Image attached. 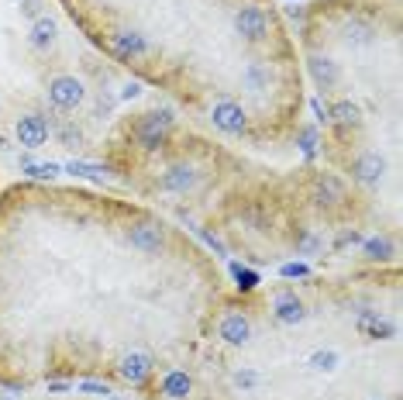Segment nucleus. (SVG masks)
I'll return each mask as SVG.
<instances>
[{"label":"nucleus","mask_w":403,"mask_h":400,"mask_svg":"<svg viewBox=\"0 0 403 400\" xmlns=\"http://www.w3.org/2000/svg\"><path fill=\"white\" fill-rule=\"evenodd\" d=\"M210 121H214V128L224 131V135H241L245 124H248L241 103H234V100H217V103L210 107Z\"/></svg>","instance_id":"1"},{"label":"nucleus","mask_w":403,"mask_h":400,"mask_svg":"<svg viewBox=\"0 0 403 400\" xmlns=\"http://www.w3.org/2000/svg\"><path fill=\"white\" fill-rule=\"evenodd\" d=\"M169 128H173V114H169V110H152V114L142 117V124H138V142H142L145 149H159V145L166 142Z\"/></svg>","instance_id":"2"},{"label":"nucleus","mask_w":403,"mask_h":400,"mask_svg":"<svg viewBox=\"0 0 403 400\" xmlns=\"http://www.w3.org/2000/svg\"><path fill=\"white\" fill-rule=\"evenodd\" d=\"M83 97H87V90H83V83H80L76 76H55V80L49 83V100H52L59 110L80 107Z\"/></svg>","instance_id":"3"},{"label":"nucleus","mask_w":403,"mask_h":400,"mask_svg":"<svg viewBox=\"0 0 403 400\" xmlns=\"http://www.w3.org/2000/svg\"><path fill=\"white\" fill-rule=\"evenodd\" d=\"M234 31H238L245 42H262V38L269 35V17H266V10H259V7H241V10L234 14Z\"/></svg>","instance_id":"4"},{"label":"nucleus","mask_w":403,"mask_h":400,"mask_svg":"<svg viewBox=\"0 0 403 400\" xmlns=\"http://www.w3.org/2000/svg\"><path fill=\"white\" fill-rule=\"evenodd\" d=\"M14 135H17V142H21L24 149H42V145L49 142V124H45V117H38V114H24V117H17Z\"/></svg>","instance_id":"5"},{"label":"nucleus","mask_w":403,"mask_h":400,"mask_svg":"<svg viewBox=\"0 0 403 400\" xmlns=\"http://www.w3.org/2000/svg\"><path fill=\"white\" fill-rule=\"evenodd\" d=\"M107 49H110L117 59H138V56L148 52V42H145V35H138V31H114V35L107 38Z\"/></svg>","instance_id":"6"},{"label":"nucleus","mask_w":403,"mask_h":400,"mask_svg":"<svg viewBox=\"0 0 403 400\" xmlns=\"http://www.w3.org/2000/svg\"><path fill=\"white\" fill-rule=\"evenodd\" d=\"M117 373L131 383V387H142L148 376H152V359L145 352H124L121 362H117Z\"/></svg>","instance_id":"7"},{"label":"nucleus","mask_w":403,"mask_h":400,"mask_svg":"<svg viewBox=\"0 0 403 400\" xmlns=\"http://www.w3.org/2000/svg\"><path fill=\"white\" fill-rule=\"evenodd\" d=\"M217 331H221V338H224L228 345H248V338H252V324H248V317H245L241 310L224 314Z\"/></svg>","instance_id":"8"},{"label":"nucleus","mask_w":403,"mask_h":400,"mask_svg":"<svg viewBox=\"0 0 403 400\" xmlns=\"http://www.w3.org/2000/svg\"><path fill=\"white\" fill-rule=\"evenodd\" d=\"M273 310H276V321H280V324H300L303 317H307L300 297H297L293 290H280V294L273 297Z\"/></svg>","instance_id":"9"},{"label":"nucleus","mask_w":403,"mask_h":400,"mask_svg":"<svg viewBox=\"0 0 403 400\" xmlns=\"http://www.w3.org/2000/svg\"><path fill=\"white\" fill-rule=\"evenodd\" d=\"M355 328H359L362 335H369V338H393V335H397V324H393L390 317H383L379 310H362V314L355 317Z\"/></svg>","instance_id":"10"},{"label":"nucleus","mask_w":403,"mask_h":400,"mask_svg":"<svg viewBox=\"0 0 403 400\" xmlns=\"http://www.w3.org/2000/svg\"><path fill=\"white\" fill-rule=\"evenodd\" d=\"M162 242H166V238H162V228L152 224V221H142V224L131 228V245H135L138 252H159Z\"/></svg>","instance_id":"11"},{"label":"nucleus","mask_w":403,"mask_h":400,"mask_svg":"<svg viewBox=\"0 0 403 400\" xmlns=\"http://www.w3.org/2000/svg\"><path fill=\"white\" fill-rule=\"evenodd\" d=\"M310 73H314V80H317V87L320 90H331L338 80H341V73H338V66L327 59V56H310Z\"/></svg>","instance_id":"12"},{"label":"nucleus","mask_w":403,"mask_h":400,"mask_svg":"<svg viewBox=\"0 0 403 400\" xmlns=\"http://www.w3.org/2000/svg\"><path fill=\"white\" fill-rule=\"evenodd\" d=\"M383 169H386V162H383V156H376V152L359 156V159H355V166H352L355 180H362V183H376V180L383 176Z\"/></svg>","instance_id":"13"},{"label":"nucleus","mask_w":403,"mask_h":400,"mask_svg":"<svg viewBox=\"0 0 403 400\" xmlns=\"http://www.w3.org/2000/svg\"><path fill=\"white\" fill-rule=\"evenodd\" d=\"M327 121H334L341 128H352V124H359V107L352 100H341V103L327 107Z\"/></svg>","instance_id":"14"},{"label":"nucleus","mask_w":403,"mask_h":400,"mask_svg":"<svg viewBox=\"0 0 403 400\" xmlns=\"http://www.w3.org/2000/svg\"><path fill=\"white\" fill-rule=\"evenodd\" d=\"M194 180H197V173H194L190 166H173V169L162 176V187H166V190H187V187H194Z\"/></svg>","instance_id":"15"},{"label":"nucleus","mask_w":403,"mask_h":400,"mask_svg":"<svg viewBox=\"0 0 403 400\" xmlns=\"http://www.w3.org/2000/svg\"><path fill=\"white\" fill-rule=\"evenodd\" d=\"M52 42H55V21L38 17L35 28H31V45H35V49H49Z\"/></svg>","instance_id":"16"},{"label":"nucleus","mask_w":403,"mask_h":400,"mask_svg":"<svg viewBox=\"0 0 403 400\" xmlns=\"http://www.w3.org/2000/svg\"><path fill=\"white\" fill-rule=\"evenodd\" d=\"M317 200H320V203H338V200H345L341 183H338L334 176H317Z\"/></svg>","instance_id":"17"},{"label":"nucleus","mask_w":403,"mask_h":400,"mask_svg":"<svg viewBox=\"0 0 403 400\" xmlns=\"http://www.w3.org/2000/svg\"><path fill=\"white\" fill-rule=\"evenodd\" d=\"M245 83H248L252 94H262V90L269 87V69H266L262 62H248V66H245Z\"/></svg>","instance_id":"18"},{"label":"nucleus","mask_w":403,"mask_h":400,"mask_svg":"<svg viewBox=\"0 0 403 400\" xmlns=\"http://www.w3.org/2000/svg\"><path fill=\"white\" fill-rule=\"evenodd\" d=\"M162 394L173 397V400L187 397V394H190V376H187V373H169V376L162 380Z\"/></svg>","instance_id":"19"},{"label":"nucleus","mask_w":403,"mask_h":400,"mask_svg":"<svg viewBox=\"0 0 403 400\" xmlns=\"http://www.w3.org/2000/svg\"><path fill=\"white\" fill-rule=\"evenodd\" d=\"M21 169H24L28 176H38V180H52V176H59V166H55V162H31L28 156L21 159Z\"/></svg>","instance_id":"20"},{"label":"nucleus","mask_w":403,"mask_h":400,"mask_svg":"<svg viewBox=\"0 0 403 400\" xmlns=\"http://www.w3.org/2000/svg\"><path fill=\"white\" fill-rule=\"evenodd\" d=\"M66 173H73V176H90V180H101L103 173H110L107 166H94V162H69L66 166Z\"/></svg>","instance_id":"21"},{"label":"nucleus","mask_w":403,"mask_h":400,"mask_svg":"<svg viewBox=\"0 0 403 400\" xmlns=\"http://www.w3.org/2000/svg\"><path fill=\"white\" fill-rule=\"evenodd\" d=\"M366 256H369V259H390V256H393V242H386V238H369V242H366Z\"/></svg>","instance_id":"22"},{"label":"nucleus","mask_w":403,"mask_h":400,"mask_svg":"<svg viewBox=\"0 0 403 400\" xmlns=\"http://www.w3.org/2000/svg\"><path fill=\"white\" fill-rule=\"evenodd\" d=\"M338 366V352H317V356H310V369H317V373H331Z\"/></svg>","instance_id":"23"},{"label":"nucleus","mask_w":403,"mask_h":400,"mask_svg":"<svg viewBox=\"0 0 403 400\" xmlns=\"http://www.w3.org/2000/svg\"><path fill=\"white\" fill-rule=\"evenodd\" d=\"M231 273H234V280H238V290H255V287H259V273H252V269H245V266H231Z\"/></svg>","instance_id":"24"},{"label":"nucleus","mask_w":403,"mask_h":400,"mask_svg":"<svg viewBox=\"0 0 403 400\" xmlns=\"http://www.w3.org/2000/svg\"><path fill=\"white\" fill-rule=\"evenodd\" d=\"M300 149L307 152V156L317 152V131H314V128H303L300 131Z\"/></svg>","instance_id":"25"},{"label":"nucleus","mask_w":403,"mask_h":400,"mask_svg":"<svg viewBox=\"0 0 403 400\" xmlns=\"http://www.w3.org/2000/svg\"><path fill=\"white\" fill-rule=\"evenodd\" d=\"M317 249H320V238H317V235H303L300 245H297L300 256H310V252H317Z\"/></svg>","instance_id":"26"},{"label":"nucleus","mask_w":403,"mask_h":400,"mask_svg":"<svg viewBox=\"0 0 403 400\" xmlns=\"http://www.w3.org/2000/svg\"><path fill=\"white\" fill-rule=\"evenodd\" d=\"M80 390H83V394H97V397H110V387H107V383H94V380L80 383Z\"/></svg>","instance_id":"27"},{"label":"nucleus","mask_w":403,"mask_h":400,"mask_svg":"<svg viewBox=\"0 0 403 400\" xmlns=\"http://www.w3.org/2000/svg\"><path fill=\"white\" fill-rule=\"evenodd\" d=\"M307 273H310V269L300 266V262H286V266H283V276H307Z\"/></svg>","instance_id":"28"},{"label":"nucleus","mask_w":403,"mask_h":400,"mask_svg":"<svg viewBox=\"0 0 403 400\" xmlns=\"http://www.w3.org/2000/svg\"><path fill=\"white\" fill-rule=\"evenodd\" d=\"M314 114H317L320 121H327V103H320V100H314Z\"/></svg>","instance_id":"29"},{"label":"nucleus","mask_w":403,"mask_h":400,"mask_svg":"<svg viewBox=\"0 0 403 400\" xmlns=\"http://www.w3.org/2000/svg\"><path fill=\"white\" fill-rule=\"evenodd\" d=\"M21 10L31 17V14H38V3H35V0H24V7H21Z\"/></svg>","instance_id":"30"},{"label":"nucleus","mask_w":403,"mask_h":400,"mask_svg":"<svg viewBox=\"0 0 403 400\" xmlns=\"http://www.w3.org/2000/svg\"><path fill=\"white\" fill-rule=\"evenodd\" d=\"M107 400H114V397H107Z\"/></svg>","instance_id":"31"}]
</instances>
